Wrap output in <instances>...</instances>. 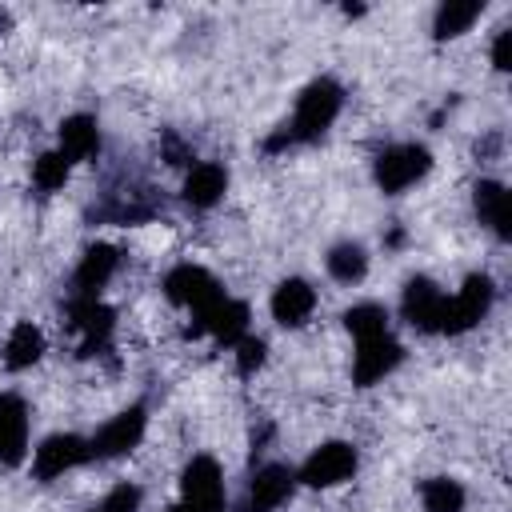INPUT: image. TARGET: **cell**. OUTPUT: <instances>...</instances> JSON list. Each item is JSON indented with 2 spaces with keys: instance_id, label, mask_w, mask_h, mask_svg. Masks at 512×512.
Listing matches in <instances>:
<instances>
[{
  "instance_id": "cell-20",
  "label": "cell",
  "mask_w": 512,
  "mask_h": 512,
  "mask_svg": "<svg viewBox=\"0 0 512 512\" xmlns=\"http://www.w3.org/2000/svg\"><path fill=\"white\" fill-rule=\"evenodd\" d=\"M472 200H476V216H480V224H488L496 236H508V192H504V184H496V180H480Z\"/></svg>"
},
{
  "instance_id": "cell-27",
  "label": "cell",
  "mask_w": 512,
  "mask_h": 512,
  "mask_svg": "<svg viewBox=\"0 0 512 512\" xmlns=\"http://www.w3.org/2000/svg\"><path fill=\"white\" fill-rule=\"evenodd\" d=\"M260 364H264V340H260V336H244V340L236 344V368H240L244 376H252Z\"/></svg>"
},
{
  "instance_id": "cell-24",
  "label": "cell",
  "mask_w": 512,
  "mask_h": 512,
  "mask_svg": "<svg viewBox=\"0 0 512 512\" xmlns=\"http://www.w3.org/2000/svg\"><path fill=\"white\" fill-rule=\"evenodd\" d=\"M68 172H72V160L56 148V152H40L36 160H32V184L40 188V192H60L64 184H68Z\"/></svg>"
},
{
  "instance_id": "cell-7",
  "label": "cell",
  "mask_w": 512,
  "mask_h": 512,
  "mask_svg": "<svg viewBox=\"0 0 512 512\" xmlns=\"http://www.w3.org/2000/svg\"><path fill=\"white\" fill-rule=\"evenodd\" d=\"M356 464H360V456H356V448H352L348 440H328V444H320V448L304 460L300 480H304L308 488H336V484L352 480Z\"/></svg>"
},
{
  "instance_id": "cell-21",
  "label": "cell",
  "mask_w": 512,
  "mask_h": 512,
  "mask_svg": "<svg viewBox=\"0 0 512 512\" xmlns=\"http://www.w3.org/2000/svg\"><path fill=\"white\" fill-rule=\"evenodd\" d=\"M480 12H484V4H480V0H448V4L436 12L432 32H436L440 40L460 36V32H468V28L480 20Z\"/></svg>"
},
{
  "instance_id": "cell-18",
  "label": "cell",
  "mask_w": 512,
  "mask_h": 512,
  "mask_svg": "<svg viewBox=\"0 0 512 512\" xmlns=\"http://www.w3.org/2000/svg\"><path fill=\"white\" fill-rule=\"evenodd\" d=\"M40 356H44V332H40L32 320H20V324L8 332V340H4V352H0L4 368L24 372V368H32Z\"/></svg>"
},
{
  "instance_id": "cell-13",
  "label": "cell",
  "mask_w": 512,
  "mask_h": 512,
  "mask_svg": "<svg viewBox=\"0 0 512 512\" xmlns=\"http://www.w3.org/2000/svg\"><path fill=\"white\" fill-rule=\"evenodd\" d=\"M400 312L412 328L420 332H440V316H444V292L428 280V276H416L408 280L404 296H400Z\"/></svg>"
},
{
  "instance_id": "cell-25",
  "label": "cell",
  "mask_w": 512,
  "mask_h": 512,
  "mask_svg": "<svg viewBox=\"0 0 512 512\" xmlns=\"http://www.w3.org/2000/svg\"><path fill=\"white\" fill-rule=\"evenodd\" d=\"M344 328L356 336V340H368V336H380L388 332V312L380 304H352L344 312Z\"/></svg>"
},
{
  "instance_id": "cell-16",
  "label": "cell",
  "mask_w": 512,
  "mask_h": 512,
  "mask_svg": "<svg viewBox=\"0 0 512 512\" xmlns=\"http://www.w3.org/2000/svg\"><path fill=\"white\" fill-rule=\"evenodd\" d=\"M116 268H120V248H112V244H92L84 256H80V264H76V296H100V288L116 276Z\"/></svg>"
},
{
  "instance_id": "cell-9",
  "label": "cell",
  "mask_w": 512,
  "mask_h": 512,
  "mask_svg": "<svg viewBox=\"0 0 512 512\" xmlns=\"http://www.w3.org/2000/svg\"><path fill=\"white\" fill-rule=\"evenodd\" d=\"M84 460H92L88 440H80V436H72V432H56V436H48V440L32 452V476H36V480H60L64 472L80 468Z\"/></svg>"
},
{
  "instance_id": "cell-26",
  "label": "cell",
  "mask_w": 512,
  "mask_h": 512,
  "mask_svg": "<svg viewBox=\"0 0 512 512\" xmlns=\"http://www.w3.org/2000/svg\"><path fill=\"white\" fill-rule=\"evenodd\" d=\"M140 508V488L136 484H116L92 512H136Z\"/></svg>"
},
{
  "instance_id": "cell-2",
  "label": "cell",
  "mask_w": 512,
  "mask_h": 512,
  "mask_svg": "<svg viewBox=\"0 0 512 512\" xmlns=\"http://www.w3.org/2000/svg\"><path fill=\"white\" fill-rule=\"evenodd\" d=\"M68 328L80 336V356H100L112 340L116 312L100 296H72L68 300Z\"/></svg>"
},
{
  "instance_id": "cell-8",
  "label": "cell",
  "mask_w": 512,
  "mask_h": 512,
  "mask_svg": "<svg viewBox=\"0 0 512 512\" xmlns=\"http://www.w3.org/2000/svg\"><path fill=\"white\" fill-rule=\"evenodd\" d=\"M164 296H168L172 304L188 308V312H200V308H208L212 300H220L224 288L216 284V276H212L208 268H200V264H176V268L164 276Z\"/></svg>"
},
{
  "instance_id": "cell-17",
  "label": "cell",
  "mask_w": 512,
  "mask_h": 512,
  "mask_svg": "<svg viewBox=\"0 0 512 512\" xmlns=\"http://www.w3.org/2000/svg\"><path fill=\"white\" fill-rule=\"evenodd\" d=\"M228 192V172L224 164L216 160H204V164H192L188 176H184V200L192 208H212L216 200H224Z\"/></svg>"
},
{
  "instance_id": "cell-1",
  "label": "cell",
  "mask_w": 512,
  "mask_h": 512,
  "mask_svg": "<svg viewBox=\"0 0 512 512\" xmlns=\"http://www.w3.org/2000/svg\"><path fill=\"white\" fill-rule=\"evenodd\" d=\"M340 108H344V92H340V84L328 80V76L312 80V84L300 92L292 120H288L276 136H268L264 148H268V152H280V148H292V144H304V140L324 136V132L332 128V120L340 116Z\"/></svg>"
},
{
  "instance_id": "cell-15",
  "label": "cell",
  "mask_w": 512,
  "mask_h": 512,
  "mask_svg": "<svg viewBox=\"0 0 512 512\" xmlns=\"http://www.w3.org/2000/svg\"><path fill=\"white\" fill-rule=\"evenodd\" d=\"M312 312H316V288H312L308 280L292 276V280H284V284L272 292V316H276L284 328L308 324Z\"/></svg>"
},
{
  "instance_id": "cell-22",
  "label": "cell",
  "mask_w": 512,
  "mask_h": 512,
  "mask_svg": "<svg viewBox=\"0 0 512 512\" xmlns=\"http://www.w3.org/2000/svg\"><path fill=\"white\" fill-rule=\"evenodd\" d=\"M324 264H328V276L340 280V284H356V280H364V272H368V256H364V248L352 244V240L336 244Z\"/></svg>"
},
{
  "instance_id": "cell-14",
  "label": "cell",
  "mask_w": 512,
  "mask_h": 512,
  "mask_svg": "<svg viewBox=\"0 0 512 512\" xmlns=\"http://www.w3.org/2000/svg\"><path fill=\"white\" fill-rule=\"evenodd\" d=\"M28 456V404L16 392H0V464Z\"/></svg>"
},
{
  "instance_id": "cell-4",
  "label": "cell",
  "mask_w": 512,
  "mask_h": 512,
  "mask_svg": "<svg viewBox=\"0 0 512 512\" xmlns=\"http://www.w3.org/2000/svg\"><path fill=\"white\" fill-rule=\"evenodd\" d=\"M180 504L188 512H224V472L212 456H192L180 476Z\"/></svg>"
},
{
  "instance_id": "cell-3",
  "label": "cell",
  "mask_w": 512,
  "mask_h": 512,
  "mask_svg": "<svg viewBox=\"0 0 512 512\" xmlns=\"http://www.w3.org/2000/svg\"><path fill=\"white\" fill-rule=\"evenodd\" d=\"M428 168H432V152L424 144H392L376 156V184L396 196L416 180H424Z\"/></svg>"
},
{
  "instance_id": "cell-11",
  "label": "cell",
  "mask_w": 512,
  "mask_h": 512,
  "mask_svg": "<svg viewBox=\"0 0 512 512\" xmlns=\"http://www.w3.org/2000/svg\"><path fill=\"white\" fill-rule=\"evenodd\" d=\"M192 316H196V332H208L224 348H236L248 336V304H240L232 296H220V300H212L208 308H200Z\"/></svg>"
},
{
  "instance_id": "cell-6",
  "label": "cell",
  "mask_w": 512,
  "mask_h": 512,
  "mask_svg": "<svg viewBox=\"0 0 512 512\" xmlns=\"http://www.w3.org/2000/svg\"><path fill=\"white\" fill-rule=\"evenodd\" d=\"M144 428H148V416H144V408H140V404H132V408L116 412V416H112V420H104V424L96 428V436L88 440L92 460H116V456L132 452V448L144 440Z\"/></svg>"
},
{
  "instance_id": "cell-28",
  "label": "cell",
  "mask_w": 512,
  "mask_h": 512,
  "mask_svg": "<svg viewBox=\"0 0 512 512\" xmlns=\"http://www.w3.org/2000/svg\"><path fill=\"white\" fill-rule=\"evenodd\" d=\"M492 64L496 68H508V32H496V40H492Z\"/></svg>"
},
{
  "instance_id": "cell-23",
  "label": "cell",
  "mask_w": 512,
  "mask_h": 512,
  "mask_svg": "<svg viewBox=\"0 0 512 512\" xmlns=\"http://www.w3.org/2000/svg\"><path fill=\"white\" fill-rule=\"evenodd\" d=\"M420 500H424V512H460L464 508V488L452 476H432V480L420 484Z\"/></svg>"
},
{
  "instance_id": "cell-29",
  "label": "cell",
  "mask_w": 512,
  "mask_h": 512,
  "mask_svg": "<svg viewBox=\"0 0 512 512\" xmlns=\"http://www.w3.org/2000/svg\"><path fill=\"white\" fill-rule=\"evenodd\" d=\"M168 512H188V508H184V504H172V508H168Z\"/></svg>"
},
{
  "instance_id": "cell-5",
  "label": "cell",
  "mask_w": 512,
  "mask_h": 512,
  "mask_svg": "<svg viewBox=\"0 0 512 512\" xmlns=\"http://www.w3.org/2000/svg\"><path fill=\"white\" fill-rule=\"evenodd\" d=\"M492 308V280L488 276H468L464 288L456 296H444V316H440V332L460 336L468 328H476Z\"/></svg>"
},
{
  "instance_id": "cell-10",
  "label": "cell",
  "mask_w": 512,
  "mask_h": 512,
  "mask_svg": "<svg viewBox=\"0 0 512 512\" xmlns=\"http://www.w3.org/2000/svg\"><path fill=\"white\" fill-rule=\"evenodd\" d=\"M400 356H404V348L392 340V332L356 340V352H352V384L372 388L376 380H384V376L400 364Z\"/></svg>"
},
{
  "instance_id": "cell-19",
  "label": "cell",
  "mask_w": 512,
  "mask_h": 512,
  "mask_svg": "<svg viewBox=\"0 0 512 512\" xmlns=\"http://www.w3.org/2000/svg\"><path fill=\"white\" fill-rule=\"evenodd\" d=\"M96 148H100V128H96L92 116L76 112V116H68V120L60 124V152H64L72 164L96 156Z\"/></svg>"
},
{
  "instance_id": "cell-12",
  "label": "cell",
  "mask_w": 512,
  "mask_h": 512,
  "mask_svg": "<svg viewBox=\"0 0 512 512\" xmlns=\"http://www.w3.org/2000/svg\"><path fill=\"white\" fill-rule=\"evenodd\" d=\"M292 488H296V472L288 464H264L248 480V492H244V508L240 512H276L292 496Z\"/></svg>"
}]
</instances>
